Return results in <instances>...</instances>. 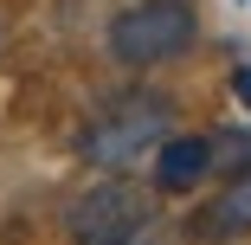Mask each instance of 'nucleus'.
I'll list each match as a JSON object with an SVG mask.
<instances>
[{
	"mask_svg": "<svg viewBox=\"0 0 251 245\" xmlns=\"http://www.w3.org/2000/svg\"><path fill=\"white\" fill-rule=\"evenodd\" d=\"M174 129V104L161 90H123L116 104H103L84 136H77V155L103 174H129L142 155H155V142Z\"/></svg>",
	"mask_w": 251,
	"mask_h": 245,
	"instance_id": "nucleus-1",
	"label": "nucleus"
},
{
	"mask_svg": "<svg viewBox=\"0 0 251 245\" xmlns=\"http://www.w3.org/2000/svg\"><path fill=\"white\" fill-rule=\"evenodd\" d=\"M103 39L123 71H155V65H174L180 52H193L200 13H193V0H135L110 20Z\"/></svg>",
	"mask_w": 251,
	"mask_h": 245,
	"instance_id": "nucleus-2",
	"label": "nucleus"
},
{
	"mask_svg": "<svg viewBox=\"0 0 251 245\" xmlns=\"http://www.w3.org/2000/svg\"><path fill=\"white\" fill-rule=\"evenodd\" d=\"M155 193L110 174V181H90L84 193H71V207H65V232L84 239V245H129L142 239L148 226H155Z\"/></svg>",
	"mask_w": 251,
	"mask_h": 245,
	"instance_id": "nucleus-3",
	"label": "nucleus"
},
{
	"mask_svg": "<svg viewBox=\"0 0 251 245\" xmlns=\"http://www.w3.org/2000/svg\"><path fill=\"white\" fill-rule=\"evenodd\" d=\"M213 174V136H161L155 142V193H193Z\"/></svg>",
	"mask_w": 251,
	"mask_h": 245,
	"instance_id": "nucleus-4",
	"label": "nucleus"
},
{
	"mask_svg": "<svg viewBox=\"0 0 251 245\" xmlns=\"http://www.w3.org/2000/svg\"><path fill=\"white\" fill-rule=\"evenodd\" d=\"M187 232H213V239L251 232V168L245 174H226V193H213V200L187 219Z\"/></svg>",
	"mask_w": 251,
	"mask_h": 245,
	"instance_id": "nucleus-5",
	"label": "nucleus"
},
{
	"mask_svg": "<svg viewBox=\"0 0 251 245\" xmlns=\"http://www.w3.org/2000/svg\"><path fill=\"white\" fill-rule=\"evenodd\" d=\"M251 168V129H219L213 136V174H245Z\"/></svg>",
	"mask_w": 251,
	"mask_h": 245,
	"instance_id": "nucleus-6",
	"label": "nucleus"
},
{
	"mask_svg": "<svg viewBox=\"0 0 251 245\" xmlns=\"http://www.w3.org/2000/svg\"><path fill=\"white\" fill-rule=\"evenodd\" d=\"M232 97L251 110V65H238V71H232Z\"/></svg>",
	"mask_w": 251,
	"mask_h": 245,
	"instance_id": "nucleus-7",
	"label": "nucleus"
}]
</instances>
